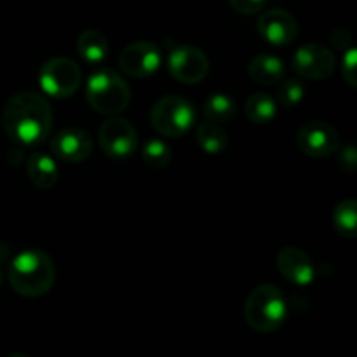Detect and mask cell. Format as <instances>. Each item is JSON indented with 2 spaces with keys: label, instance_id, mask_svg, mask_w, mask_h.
<instances>
[{
  "label": "cell",
  "instance_id": "obj_12",
  "mask_svg": "<svg viewBox=\"0 0 357 357\" xmlns=\"http://www.w3.org/2000/svg\"><path fill=\"white\" fill-rule=\"evenodd\" d=\"M93 136L82 128H65L51 139V152L63 162L77 164L86 160L93 152Z\"/></svg>",
  "mask_w": 357,
  "mask_h": 357
},
{
  "label": "cell",
  "instance_id": "obj_17",
  "mask_svg": "<svg viewBox=\"0 0 357 357\" xmlns=\"http://www.w3.org/2000/svg\"><path fill=\"white\" fill-rule=\"evenodd\" d=\"M77 52L91 65L101 63L108 54L107 37L98 30H84L77 38Z\"/></svg>",
  "mask_w": 357,
  "mask_h": 357
},
{
  "label": "cell",
  "instance_id": "obj_7",
  "mask_svg": "<svg viewBox=\"0 0 357 357\" xmlns=\"http://www.w3.org/2000/svg\"><path fill=\"white\" fill-rule=\"evenodd\" d=\"M291 66L296 75H300L302 79L324 80L335 73L337 58L326 45L309 42L293 54Z\"/></svg>",
  "mask_w": 357,
  "mask_h": 357
},
{
  "label": "cell",
  "instance_id": "obj_23",
  "mask_svg": "<svg viewBox=\"0 0 357 357\" xmlns=\"http://www.w3.org/2000/svg\"><path fill=\"white\" fill-rule=\"evenodd\" d=\"M305 96V87L298 79H286L278 86L275 100L286 108H293L300 103Z\"/></svg>",
  "mask_w": 357,
  "mask_h": 357
},
{
  "label": "cell",
  "instance_id": "obj_9",
  "mask_svg": "<svg viewBox=\"0 0 357 357\" xmlns=\"http://www.w3.org/2000/svg\"><path fill=\"white\" fill-rule=\"evenodd\" d=\"M167 70L178 82L199 84L208 77L209 59L199 47L178 45L167 56Z\"/></svg>",
  "mask_w": 357,
  "mask_h": 357
},
{
  "label": "cell",
  "instance_id": "obj_8",
  "mask_svg": "<svg viewBox=\"0 0 357 357\" xmlns=\"http://www.w3.org/2000/svg\"><path fill=\"white\" fill-rule=\"evenodd\" d=\"M101 150L114 159H126L138 149V132L135 126L122 117H110L98 132Z\"/></svg>",
  "mask_w": 357,
  "mask_h": 357
},
{
  "label": "cell",
  "instance_id": "obj_21",
  "mask_svg": "<svg viewBox=\"0 0 357 357\" xmlns=\"http://www.w3.org/2000/svg\"><path fill=\"white\" fill-rule=\"evenodd\" d=\"M333 227L340 236L347 239H357V201L356 199H345L338 202L333 209Z\"/></svg>",
  "mask_w": 357,
  "mask_h": 357
},
{
  "label": "cell",
  "instance_id": "obj_1",
  "mask_svg": "<svg viewBox=\"0 0 357 357\" xmlns=\"http://www.w3.org/2000/svg\"><path fill=\"white\" fill-rule=\"evenodd\" d=\"M52 115L51 105L33 91L17 93L7 101L2 114V126L13 142L23 146H37L49 138Z\"/></svg>",
  "mask_w": 357,
  "mask_h": 357
},
{
  "label": "cell",
  "instance_id": "obj_14",
  "mask_svg": "<svg viewBox=\"0 0 357 357\" xmlns=\"http://www.w3.org/2000/svg\"><path fill=\"white\" fill-rule=\"evenodd\" d=\"M275 267L286 281L296 286H307L316 278V268L305 251L295 246H286L275 257Z\"/></svg>",
  "mask_w": 357,
  "mask_h": 357
},
{
  "label": "cell",
  "instance_id": "obj_24",
  "mask_svg": "<svg viewBox=\"0 0 357 357\" xmlns=\"http://www.w3.org/2000/svg\"><path fill=\"white\" fill-rule=\"evenodd\" d=\"M342 75L345 82L357 87V47H349L342 58Z\"/></svg>",
  "mask_w": 357,
  "mask_h": 357
},
{
  "label": "cell",
  "instance_id": "obj_10",
  "mask_svg": "<svg viewBox=\"0 0 357 357\" xmlns=\"http://www.w3.org/2000/svg\"><path fill=\"white\" fill-rule=\"evenodd\" d=\"M162 65V52L153 42L138 40L122 49L119 68L131 79H146Z\"/></svg>",
  "mask_w": 357,
  "mask_h": 357
},
{
  "label": "cell",
  "instance_id": "obj_4",
  "mask_svg": "<svg viewBox=\"0 0 357 357\" xmlns=\"http://www.w3.org/2000/svg\"><path fill=\"white\" fill-rule=\"evenodd\" d=\"M86 98L98 114L115 117L131 103V89L114 68H98L87 79Z\"/></svg>",
  "mask_w": 357,
  "mask_h": 357
},
{
  "label": "cell",
  "instance_id": "obj_16",
  "mask_svg": "<svg viewBox=\"0 0 357 357\" xmlns=\"http://www.w3.org/2000/svg\"><path fill=\"white\" fill-rule=\"evenodd\" d=\"M26 173L31 183L42 190H49L59 180V171L56 160L44 152L31 153L26 164Z\"/></svg>",
  "mask_w": 357,
  "mask_h": 357
},
{
  "label": "cell",
  "instance_id": "obj_2",
  "mask_svg": "<svg viewBox=\"0 0 357 357\" xmlns=\"http://www.w3.org/2000/svg\"><path fill=\"white\" fill-rule=\"evenodd\" d=\"M7 275L17 295L37 298L54 286L56 268L42 250H24L13 258Z\"/></svg>",
  "mask_w": 357,
  "mask_h": 357
},
{
  "label": "cell",
  "instance_id": "obj_3",
  "mask_svg": "<svg viewBox=\"0 0 357 357\" xmlns=\"http://www.w3.org/2000/svg\"><path fill=\"white\" fill-rule=\"evenodd\" d=\"M288 317V303L275 284L265 282L248 295L244 303V321L257 333H274Z\"/></svg>",
  "mask_w": 357,
  "mask_h": 357
},
{
  "label": "cell",
  "instance_id": "obj_20",
  "mask_svg": "<svg viewBox=\"0 0 357 357\" xmlns=\"http://www.w3.org/2000/svg\"><path fill=\"white\" fill-rule=\"evenodd\" d=\"M195 138H197L199 146L209 155L223 153L229 146V136H227L225 129L218 124H213V122H204V124L199 126Z\"/></svg>",
  "mask_w": 357,
  "mask_h": 357
},
{
  "label": "cell",
  "instance_id": "obj_26",
  "mask_svg": "<svg viewBox=\"0 0 357 357\" xmlns=\"http://www.w3.org/2000/svg\"><path fill=\"white\" fill-rule=\"evenodd\" d=\"M229 3L236 13L251 16V14L260 13L265 3H267V0H229Z\"/></svg>",
  "mask_w": 357,
  "mask_h": 357
},
{
  "label": "cell",
  "instance_id": "obj_5",
  "mask_svg": "<svg viewBox=\"0 0 357 357\" xmlns=\"http://www.w3.org/2000/svg\"><path fill=\"white\" fill-rule=\"evenodd\" d=\"M150 122L159 135L166 138H180L190 131L195 122V108L183 96L167 94L157 100L152 107Z\"/></svg>",
  "mask_w": 357,
  "mask_h": 357
},
{
  "label": "cell",
  "instance_id": "obj_6",
  "mask_svg": "<svg viewBox=\"0 0 357 357\" xmlns=\"http://www.w3.org/2000/svg\"><path fill=\"white\" fill-rule=\"evenodd\" d=\"M80 80H82V72L79 65L73 59L63 56L45 61L38 73V84L44 94L58 100L73 96L79 89Z\"/></svg>",
  "mask_w": 357,
  "mask_h": 357
},
{
  "label": "cell",
  "instance_id": "obj_22",
  "mask_svg": "<svg viewBox=\"0 0 357 357\" xmlns=\"http://www.w3.org/2000/svg\"><path fill=\"white\" fill-rule=\"evenodd\" d=\"M142 157L146 166L153 169H164L171 162V149L162 139L152 138L143 145Z\"/></svg>",
  "mask_w": 357,
  "mask_h": 357
},
{
  "label": "cell",
  "instance_id": "obj_27",
  "mask_svg": "<svg viewBox=\"0 0 357 357\" xmlns=\"http://www.w3.org/2000/svg\"><path fill=\"white\" fill-rule=\"evenodd\" d=\"M9 357H30V356H26V354H13V356H9Z\"/></svg>",
  "mask_w": 357,
  "mask_h": 357
},
{
  "label": "cell",
  "instance_id": "obj_19",
  "mask_svg": "<svg viewBox=\"0 0 357 357\" xmlns=\"http://www.w3.org/2000/svg\"><path fill=\"white\" fill-rule=\"evenodd\" d=\"M246 115L253 124H271L278 117V103L268 93H255L246 101Z\"/></svg>",
  "mask_w": 357,
  "mask_h": 357
},
{
  "label": "cell",
  "instance_id": "obj_28",
  "mask_svg": "<svg viewBox=\"0 0 357 357\" xmlns=\"http://www.w3.org/2000/svg\"><path fill=\"white\" fill-rule=\"evenodd\" d=\"M0 286H2V272H0Z\"/></svg>",
  "mask_w": 357,
  "mask_h": 357
},
{
  "label": "cell",
  "instance_id": "obj_25",
  "mask_svg": "<svg viewBox=\"0 0 357 357\" xmlns=\"http://www.w3.org/2000/svg\"><path fill=\"white\" fill-rule=\"evenodd\" d=\"M338 166L345 173H357V146L347 145L338 152Z\"/></svg>",
  "mask_w": 357,
  "mask_h": 357
},
{
  "label": "cell",
  "instance_id": "obj_13",
  "mask_svg": "<svg viewBox=\"0 0 357 357\" xmlns=\"http://www.w3.org/2000/svg\"><path fill=\"white\" fill-rule=\"evenodd\" d=\"M258 33L275 47H284L295 42L298 37V23L284 9H268L260 16L257 23Z\"/></svg>",
  "mask_w": 357,
  "mask_h": 357
},
{
  "label": "cell",
  "instance_id": "obj_11",
  "mask_svg": "<svg viewBox=\"0 0 357 357\" xmlns=\"http://www.w3.org/2000/svg\"><path fill=\"white\" fill-rule=\"evenodd\" d=\"M296 145H298L300 152H303L305 155L314 157V159H324V157H330L338 152L340 136H338L337 129L328 122L312 121L300 128L298 135H296Z\"/></svg>",
  "mask_w": 357,
  "mask_h": 357
},
{
  "label": "cell",
  "instance_id": "obj_15",
  "mask_svg": "<svg viewBox=\"0 0 357 357\" xmlns=\"http://www.w3.org/2000/svg\"><path fill=\"white\" fill-rule=\"evenodd\" d=\"M286 66L281 58L271 54V52H261L257 54L250 61L248 66V75L251 80L261 86H274V84L281 82L284 79Z\"/></svg>",
  "mask_w": 357,
  "mask_h": 357
},
{
  "label": "cell",
  "instance_id": "obj_18",
  "mask_svg": "<svg viewBox=\"0 0 357 357\" xmlns=\"http://www.w3.org/2000/svg\"><path fill=\"white\" fill-rule=\"evenodd\" d=\"M202 114L208 119V122H213V124L218 126L227 124V122H230L236 117L237 105L229 94H209L204 103H202Z\"/></svg>",
  "mask_w": 357,
  "mask_h": 357
}]
</instances>
